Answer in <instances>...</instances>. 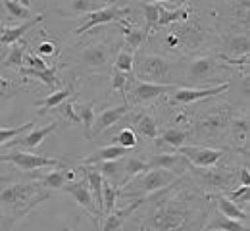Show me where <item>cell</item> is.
Instances as JSON below:
<instances>
[{
  "label": "cell",
  "instance_id": "cell-1",
  "mask_svg": "<svg viewBox=\"0 0 250 231\" xmlns=\"http://www.w3.org/2000/svg\"><path fill=\"white\" fill-rule=\"evenodd\" d=\"M208 200V195L190 185L173 189L154 202L152 210L146 214V226L156 231H202L204 222L212 214Z\"/></svg>",
  "mask_w": 250,
  "mask_h": 231
},
{
  "label": "cell",
  "instance_id": "cell-2",
  "mask_svg": "<svg viewBox=\"0 0 250 231\" xmlns=\"http://www.w3.org/2000/svg\"><path fill=\"white\" fill-rule=\"evenodd\" d=\"M214 39H216L214 25L204 23V20H200V18H196V20L187 18L185 21H181L179 25H173L166 33L162 44L167 50H177V52L183 50L187 54V52H194V50H202Z\"/></svg>",
  "mask_w": 250,
  "mask_h": 231
},
{
  "label": "cell",
  "instance_id": "cell-3",
  "mask_svg": "<svg viewBox=\"0 0 250 231\" xmlns=\"http://www.w3.org/2000/svg\"><path fill=\"white\" fill-rule=\"evenodd\" d=\"M50 198V191L42 189L39 181H2L0 187V206L8 204L14 220L25 218L37 204Z\"/></svg>",
  "mask_w": 250,
  "mask_h": 231
},
{
  "label": "cell",
  "instance_id": "cell-4",
  "mask_svg": "<svg viewBox=\"0 0 250 231\" xmlns=\"http://www.w3.org/2000/svg\"><path fill=\"white\" fill-rule=\"evenodd\" d=\"M175 62L166 54L154 52H137L133 56V75L137 81L154 83V85H177L173 81Z\"/></svg>",
  "mask_w": 250,
  "mask_h": 231
},
{
  "label": "cell",
  "instance_id": "cell-5",
  "mask_svg": "<svg viewBox=\"0 0 250 231\" xmlns=\"http://www.w3.org/2000/svg\"><path fill=\"white\" fill-rule=\"evenodd\" d=\"M179 179L177 173L167 171V169H148L146 173L139 175L135 181L125 183V187L118 193V198H137L145 200V197L154 195L158 191L173 185Z\"/></svg>",
  "mask_w": 250,
  "mask_h": 231
},
{
  "label": "cell",
  "instance_id": "cell-6",
  "mask_svg": "<svg viewBox=\"0 0 250 231\" xmlns=\"http://www.w3.org/2000/svg\"><path fill=\"white\" fill-rule=\"evenodd\" d=\"M229 122H231V108L229 104L210 108L194 126L192 137L198 141H218L223 139L229 131Z\"/></svg>",
  "mask_w": 250,
  "mask_h": 231
},
{
  "label": "cell",
  "instance_id": "cell-7",
  "mask_svg": "<svg viewBox=\"0 0 250 231\" xmlns=\"http://www.w3.org/2000/svg\"><path fill=\"white\" fill-rule=\"evenodd\" d=\"M188 169H192L194 177H196V183L210 191V197L212 195H221V193H227L231 187H233V181H235V171L229 168V166H223V168H194V166L187 164Z\"/></svg>",
  "mask_w": 250,
  "mask_h": 231
},
{
  "label": "cell",
  "instance_id": "cell-8",
  "mask_svg": "<svg viewBox=\"0 0 250 231\" xmlns=\"http://www.w3.org/2000/svg\"><path fill=\"white\" fill-rule=\"evenodd\" d=\"M223 69V64H219L214 56H198L192 58L185 69V81L192 85H204L210 81H221L219 71Z\"/></svg>",
  "mask_w": 250,
  "mask_h": 231
},
{
  "label": "cell",
  "instance_id": "cell-9",
  "mask_svg": "<svg viewBox=\"0 0 250 231\" xmlns=\"http://www.w3.org/2000/svg\"><path fill=\"white\" fill-rule=\"evenodd\" d=\"M0 162H10L21 171H33V169H42V168H65L62 158H48L41 154H33L25 150H10L0 156Z\"/></svg>",
  "mask_w": 250,
  "mask_h": 231
},
{
  "label": "cell",
  "instance_id": "cell-10",
  "mask_svg": "<svg viewBox=\"0 0 250 231\" xmlns=\"http://www.w3.org/2000/svg\"><path fill=\"white\" fill-rule=\"evenodd\" d=\"M114 56V46L108 41H94L85 44V48L77 54V62L89 69H104L110 66Z\"/></svg>",
  "mask_w": 250,
  "mask_h": 231
},
{
  "label": "cell",
  "instance_id": "cell-11",
  "mask_svg": "<svg viewBox=\"0 0 250 231\" xmlns=\"http://www.w3.org/2000/svg\"><path fill=\"white\" fill-rule=\"evenodd\" d=\"M177 152L194 168H214L223 158L225 150L210 147H179Z\"/></svg>",
  "mask_w": 250,
  "mask_h": 231
},
{
  "label": "cell",
  "instance_id": "cell-12",
  "mask_svg": "<svg viewBox=\"0 0 250 231\" xmlns=\"http://www.w3.org/2000/svg\"><path fill=\"white\" fill-rule=\"evenodd\" d=\"M131 12L129 6H118V4H106L104 8L96 10L93 14H87L85 18V23L75 31V35H83L85 31L93 29L96 25H104V23H110V21H116L120 20L122 16H127Z\"/></svg>",
  "mask_w": 250,
  "mask_h": 231
},
{
  "label": "cell",
  "instance_id": "cell-13",
  "mask_svg": "<svg viewBox=\"0 0 250 231\" xmlns=\"http://www.w3.org/2000/svg\"><path fill=\"white\" fill-rule=\"evenodd\" d=\"M173 89H177V85H154V83H143V81L133 79L131 91L127 95L133 104H141V102H150V100L158 99L160 95H166ZM131 102H129V106H131Z\"/></svg>",
  "mask_w": 250,
  "mask_h": 231
},
{
  "label": "cell",
  "instance_id": "cell-14",
  "mask_svg": "<svg viewBox=\"0 0 250 231\" xmlns=\"http://www.w3.org/2000/svg\"><path fill=\"white\" fill-rule=\"evenodd\" d=\"M227 89H229V83H223V85H218V87H210V89L177 87L175 93H173V97H171V102H175V104H190V102H196V100L221 95V93H225Z\"/></svg>",
  "mask_w": 250,
  "mask_h": 231
},
{
  "label": "cell",
  "instance_id": "cell-15",
  "mask_svg": "<svg viewBox=\"0 0 250 231\" xmlns=\"http://www.w3.org/2000/svg\"><path fill=\"white\" fill-rule=\"evenodd\" d=\"M63 193H67V195H71V197L75 198L77 202H79V206H83L91 216L94 218V222H96V218L100 216V212L96 210V206H94V200H93V195H91V191H89V185H87V181L85 179H79V181H69V183H65L62 189Z\"/></svg>",
  "mask_w": 250,
  "mask_h": 231
},
{
  "label": "cell",
  "instance_id": "cell-16",
  "mask_svg": "<svg viewBox=\"0 0 250 231\" xmlns=\"http://www.w3.org/2000/svg\"><path fill=\"white\" fill-rule=\"evenodd\" d=\"M131 112V106L124 102L122 106H116V108H108V110H104L96 120H94L93 124V129H91V137L94 135H100L102 131H106L108 127H112L114 124H118L124 116H127Z\"/></svg>",
  "mask_w": 250,
  "mask_h": 231
},
{
  "label": "cell",
  "instance_id": "cell-17",
  "mask_svg": "<svg viewBox=\"0 0 250 231\" xmlns=\"http://www.w3.org/2000/svg\"><path fill=\"white\" fill-rule=\"evenodd\" d=\"M73 175H75L73 169L58 168V169H52V171H48V173L35 175V181H39L41 187L46 189V191H54V189H60V191H62L65 183L73 181Z\"/></svg>",
  "mask_w": 250,
  "mask_h": 231
},
{
  "label": "cell",
  "instance_id": "cell-18",
  "mask_svg": "<svg viewBox=\"0 0 250 231\" xmlns=\"http://www.w3.org/2000/svg\"><path fill=\"white\" fill-rule=\"evenodd\" d=\"M148 162L150 169H167V171H173V173H181L185 168H187V160L181 156V154H154Z\"/></svg>",
  "mask_w": 250,
  "mask_h": 231
},
{
  "label": "cell",
  "instance_id": "cell-19",
  "mask_svg": "<svg viewBox=\"0 0 250 231\" xmlns=\"http://www.w3.org/2000/svg\"><path fill=\"white\" fill-rule=\"evenodd\" d=\"M143 202H145V200H135V202H131V204L125 206V208L112 210V212L106 216V222H104V226H102V230L100 231H122L125 220H127L137 208H141Z\"/></svg>",
  "mask_w": 250,
  "mask_h": 231
},
{
  "label": "cell",
  "instance_id": "cell-20",
  "mask_svg": "<svg viewBox=\"0 0 250 231\" xmlns=\"http://www.w3.org/2000/svg\"><path fill=\"white\" fill-rule=\"evenodd\" d=\"M94 169L102 175L104 181L112 183L114 187L125 185L124 158H122V160H112V162H100V164H94Z\"/></svg>",
  "mask_w": 250,
  "mask_h": 231
},
{
  "label": "cell",
  "instance_id": "cell-21",
  "mask_svg": "<svg viewBox=\"0 0 250 231\" xmlns=\"http://www.w3.org/2000/svg\"><path fill=\"white\" fill-rule=\"evenodd\" d=\"M225 50L227 54H221L223 58H231V60H239L243 56H249L250 52V39L247 33L231 35L225 41Z\"/></svg>",
  "mask_w": 250,
  "mask_h": 231
},
{
  "label": "cell",
  "instance_id": "cell-22",
  "mask_svg": "<svg viewBox=\"0 0 250 231\" xmlns=\"http://www.w3.org/2000/svg\"><path fill=\"white\" fill-rule=\"evenodd\" d=\"M208 197H210V195H208ZM210 198H214V200H216L218 210H219V214H221V216H225V218H229V220H237V222H241V220H243V224H247V226H249V212H245L239 204L231 202L225 195H212Z\"/></svg>",
  "mask_w": 250,
  "mask_h": 231
},
{
  "label": "cell",
  "instance_id": "cell-23",
  "mask_svg": "<svg viewBox=\"0 0 250 231\" xmlns=\"http://www.w3.org/2000/svg\"><path fill=\"white\" fill-rule=\"evenodd\" d=\"M42 18H44L42 14H41V16H33L31 20H27V21L16 25V27H4V31L0 33V42H2V44H14V42L21 41V37L27 33L29 29H33L37 23L42 21Z\"/></svg>",
  "mask_w": 250,
  "mask_h": 231
},
{
  "label": "cell",
  "instance_id": "cell-24",
  "mask_svg": "<svg viewBox=\"0 0 250 231\" xmlns=\"http://www.w3.org/2000/svg\"><path fill=\"white\" fill-rule=\"evenodd\" d=\"M83 171H85V181H87V185H89V191H91V195H93V200H94V206H96V210L102 214V208H104V204H102V175L94 169V166H83Z\"/></svg>",
  "mask_w": 250,
  "mask_h": 231
},
{
  "label": "cell",
  "instance_id": "cell-25",
  "mask_svg": "<svg viewBox=\"0 0 250 231\" xmlns=\"http://www.w3.org/2000/svg\"><path fill=\"white\" fill-rule=\"evenodd\" d=\"M58 122H54V124H50V126H46V127H42V129H31L29 135H25V137H16V141H12L14 145H20L23 150H27V148H35L37 145H41L50 133H54L58 129Z\"/></svg>",
  "mask_w": 250,
  "mask_h": 231
},
{
  "label": "cell",
  "instance_id": "cell-26",
  "mask_svg": "<svg viewBox=\"0 0 250 231\" xmlns=\"http://www.w3.org/2000/svg\"><path fill=\"white\" fill-rule=\"evenodd\" d=\"M127 156V150L118 147V145H110V147H104V148H98L94 150L93 154L85 160V166H94L100 164V162H112V160H122Z\"/></svg>",
  "mask_w": 250,
  "mask_h": 231
},
{
  "label": "cell",
  "instance_id": "cell-27",
  "mask_svg": "<svg viewBox=\"0 0 250 231\" xmlns=\"http://www.w3.org/2000/svg\"><path fill=\"white\" fill-rule=\"evenodd\" d=\"M75 93V83H71L69 87H65V89H60V91H54L52 95H48L46 99H41L35 102V106L37 108H42L41 110V114H46V112H50V110H54L56 106H60L62 102L69 99L71 95Z\"/></svg>",
  "mask_w": 250,
  "mask_h": 231
},
{
  "label": "cell",
  "instance_id": "cell-28",
  "mask_svg": "<svg viewBox=\"0 0 250 231\" xmlns=\"http://www.w3.org/2000/svg\"><path fill=\"white\" fill-rule=\"evenodd\" d=\"M204 231H249V226L237 220H229L225 216H221L219 212H216L212 216V222L204 226Z\"/></svg>",
  "mask_w": 250,
  "mask_h": 231
},
{
  "label": "cell",
  "instance_id": "cell-29",
  "mask_svg": "<svg viewBox=\"0 0 250 231\" xmlns=\"http://www.w3.org/2000/svg\"><path fill=\"white\" fill-rule=\"evenodd\" d=\"M229 129H231L235 143L245 145V148H247L249 147V112H243L237 118H233L229 122Z\"/></svg>",
  "mask_w": 250,
  "mask_h": 231
},
{
  "label": "cell",
  "instance_id": "cell-30",
  "mask_svg": "<svg viewBox=\"0 0 250 231\" xmlns=\"http://www.w3.org/2000/svg\"><path fill=\"white\" fill-rule=\"evenodd\" d=\"M120 29H122V33L125 37V42L133 48V50H137L146 39H148V31L143 27V29H139V27H133V25H129V23H125V21H120Z\"/></svg>",
  "mask_w": 250,
  "mask_h": 231
},
{
  "label": "cell",
  "instance_id": "cell-31",
  "mask_svg": "<svg viewBox=\"0 0 250 231\" xmlns=\"http://www.w3.org/2000/svg\"><path fill=\"white\" fill-rule=\"evenodd\" d=\"M150 168H148V162L143 158V156H127L124 158V173H125V183L131 181V177H137L141 175L143 171L146 173Z\"/></svg>",
  "mask_w": 250,
  "mask_h": 231
},
{
  "label": "cell",
  "instance_id": "cell-32",
  "mask_svg": "<svg viewBox=\"0 0 250 231\" xmlns=\"http://www.w3.org/2000/svg\"><path fill=\"white\" fill-rule=\"evenodd\" d=\"M73 110H75V116H77L79 124L85 127V135L91 137V129H93V124H94V102H89V104H73Z\"/></svg>",
  "mask_w": 250,
  "mask_h": 231
},
{
  "label": "cell",
  "instance_id": "cell-33",
  "mask_svg": "<svg viewBox=\"0 0 250 231\" xmlns=\"http://www.w3.org/2000/svg\"><path fill=\"white\" fill-rule=\"evenodd\" d=\"M21 73L23 77H35V79H41L44 85H48L50 89H54L58 85V73H56V67H46L42 71H35V69H29V67H21Z\"/></svg>",
  "mask_w": 250,
  "mask_h": 231
},
{
  "label": "cell",
  "instance_id": "cell-34",
  "mask_svg": "<svg viewBox=\"0 0 250 231\" xmlns=\"http://www.w3.org/2000/svg\"><path fill=\"white\" fill-rule=\"evenodd\" d=\"M135 127H137V131L141 133L143 137H146V139H156L158 137V124L150 114H141L135 120Z\"/></svg>",
  "mask_w": 250,
  "mask_h": 231
},
{
  "label": "cell",
  "instance_id": "cell-35",
  "mask_svg": "<svg viewBox=\"0 0 250 231\" xmlns=\"http://www.w3.org/2000/svg\"><path fill=\"white\" fill-rule=\"evenodd\" d=\"M25 50H27V42H25V41H18V42H14L10 54L2 60V64H4L6 67H21L23 66Z\"/></svg>",
  "mask_w": 250,
  "mask_h": 231
},
{
  "label": "cell",
  "instance_id": "cell-36",
  "mask_svg": "<svg viewBox=\"0 0 250 231\" xmlns=\"http://www.w3.org/2000/svg\"><path fill=\"white\" fill-rule=\"evenodd\" d=\"M2 6L8 10V14L16 20H31V12H29V2H20V0H6L2 2Z\"/></svg>",
  "mask_w": 250,
  "mask_h": 231
},
{
  "label": "cell",
  "instance_id": "cell-37",
  "mask_svg": "<svg viewBox=\"0 0 250 231\" xmlns=\"http://www.w3.org/2000/svg\"><path fill=\"white\" fill-rule=\"evenodd\" d=\"M188 135H190V133L185 131V129L173 127V129H167V131L162 133V135H160V141L166 143V145H171V147L179 148V147H185V141L188 139Z\"/></svg>",
  "mask_w": 250,
  "mask_h": 231
},
{
  "label": "cell",
  "instance_id": "cell-38",
  "mask_svg": "<svg viewBox=\"0 0 250 231\" xmlns=\"http://www.w3.org/2000/svg\"><path fill=\"white\" fill-rule=\"evenodd\" d=\"M120 193V187H114L112 183L108 181H102V204H104V214L108 216L112 210H114V204H116V198Z\"/></svg>",
  "mask_w": 250,
  "mask_h": 231
},
{
  "label": "cell",
  "instance_id": "cell-39",
  "mask_svg": "<svg viewBox=\"0 0 250 231\" xmlns=\"http://www.w3.org/2000/svg\"><path fill=\"white\" fill-rule=\"evenodd\" d=\"M141 10L145 12V20H146L145 29L150 33V29L156 25L158 18H160V2H143L141 4Z\"/></svg>",
  "mask_w": 250,
  "mask_h": 231
},
{
  "label": "cell",
  "instance_id": "cell-40",
  "mask_svg": "<svg viewBox=\"0 0 250 231\" xmlns=\"http://www.w3.org/2000/svg\"><path fill=\"white\" fill-rule=\"evenodd\" d=\"M114 69L116 71H122L125 75H129L133 71V52H129L125 48L120 50L116 54V58H114Z\"/></svg>",
  "mask_w": 250,
  "mask_h": 231
},
{
  "label": "cell",
  "instance_id": "cell-41",
  "mask_svg": "<svg viewBox=\"0 0 250 231\" xmlns=\"http://www.w3.org/2000/svg\"><path fill=\"white\" fill-rule=\"evenodd\" d=\"M71 6V10L75 12V14H93L96 10H100V8H104L106 4H102V2H96V0H75V2H71L69 4Z\"/></svg>",
  "mask_w": 250,
  "mask_h": 231
},
{
  "label": "cell",
  "instance_id": "cell-42",
  "mask_svg": "<svg viewBox=\"0 0 250 231\" xmlns=\"http://www.w3.org/2000/svg\"><path fill=\"white\" fill-rule=\"evenodd\" d=\"M33 122H27V124H23V126H18V127H12V129H4V127H0V145H4V143H8V141H12V139H16L18 135H21L23 131H29L33 129Z\"/></svg>",
  "mask_w": 250,
  "mask_h": 231
},
{
  "label": "cell",
  "instance_id": "cell-43",
  "mask_svg": "<svg viewBox=\"0 0 250 231\" xmlns=\"http://www.w3.org/2000/svg\"><path fill=\"white\" fill-rule=\"evenodd\" d=\"M116 145L125 148V150L137 147V135H135V131L133 129H122V131L118 133V137H116Z\"/></svg>",
  "mask_w": 250,
  "mask_h": 231
},
{
  "label": "cell",
  "instance_id": "cell-44",
  "mask_svg": "<svg viewBox=\"0 0 250 231\" xmlns=\"http://www.w3.org/2000/svg\"><path fill=\"white\" fill-rule=\"evenodd\" d=\"M129 81H131L129 75H125L122 71H116L114 69V73H112V91H120L122 97L125 99V87H127ZM125 102H127V99H125Z\"/></svg>",
  "mask_w": 250,
  "mask_h": 231
},
{
  "label": "cell",
  "instance_id": "cell-45",
  "mask_svg": "<svg viewBox=\"0 0 250 231\" xmlns=\"http://www.w3.org/2000/svg\"><path fill=\"white\" fill-rule=\"evenodd\" d=\"M249 193H250V187H241V189L233 191L227 198H229L231 202H235V204H237V202H243V204H245V212H249V210H247V206H249Z\"/></svg>",
  "mask_w": 250,
  "mask_h": 231
},
{
  "label": "cell",
  "instance_id": "cell-46",
  "mask_svg": "<svg viewBox=\"0 0 250 231\" xmlns=\"http://www.w3.org/2000/svg\"><path fill=\"white\" fill-rule=\"evenodd\" d=\"M25 64L29 69H35V71H42V69H46V62L41 58V56H37V54H33V52H27L25 54Z\"/></svg>",
  "mask_w": 250,
  "mask_h": 231
},
{
  "label": "cell",
  "instance_id": "cell-47",
  "mask_svg": "<svg viewBox=\"0 0 250 231\" xmlns=\"http://www.w3.org/2000/svg\"><path fill=\"white\" fill-rule=\"evenodd\" d=\"M37 50H39V54H42V56L58 54V50H56V44H54V42H50V41H44V42H41Z\"/></svg>",
  "mask_w": 250,
  "mask_h": 231
},
{
  "label": "cell",
  "instance_id": "cell-48",
  "mask_svg": "<svg viewBox=\"0 0 250 231\" xmlns=\"http://www.w3.org/2000/svg\"><path fill=\"white\" fill-rule=\"evenodd\" d=\"M60 106H62V112L65 114V118H67V120H71V122L79 124V120H77V116H75V110H73V102H71V100H67V102H62Z\"/></svg>",
  "mask_w": 250,
  "mask_h": 231
},
{
  "label": "cell",
  "instance_id": "cell-49",
  "mask_svg": "<svg viewBox=\"0 0 250 231\" xmlns=\"http://www.w3.org/2000/svg\"><path fill=\"white\" fill-rule=\"evenodd\" d=\"M239 179L243 183V187H250V173H249V168L245 166L243 169H239Z\"/></svg>",
  "mask_w": 250,
  "mask_h": 231
},
{
  "label": "cell",
  "instance_id": "cell-50",
  "mask_svg": "<svg viewBox=\"0 0 250 231\" xmlns=\"http://www.w3.org/2000/svg\"><path fill=\"white\" fill-rule=\"evenodd\" d=\"M0 87H6V81H4L2 77H0Z\"/></svg>",
  "mask_w": 250,
  "mask_h": 231
},
{
  "label": "cell",
  "instance_id": "cell-51",
  "mask_svg": "<svg viewBox=\"0 0 250 231\" xmlns=\"http://www.w3.org/2000/svg\"><path fill=\"white\" fill-rule=\"evenodd\" d=\"M139 231H146V228H145V226H141V228H139Z\"/></svg>",
  "mask_w": 250,
  "mask_h": 231
},
{
  "label": "cell",
  "instance_id": "cell-52",
  "mask_svg": "<svg viewBox=\"0 0 250 231\" xmlns=\"http://www.w3.org/2000/svg\"><path fill=\"white\" fill-rule=\"evenodd\" d=\"M67 231H77V230H67Z\"/></svg>",
  "mask_w": 250,
  "mask_h": 231
}]
</instances>
